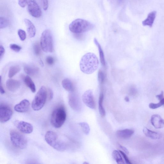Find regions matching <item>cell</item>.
Segmentation results:
<instances>
[{
  "label": "cell",
  "instance_id": "cell-1",
  "mask_svg": "<svg viewBox=\"0 0 164 164\" xmlns=\"http://www.w3.org/2000/svg\"><path fill=\"white\" fill-rule=\"evenodd\" d=\"M99 61L94 54L88 53L81 59L80 67L81 70L85 74H90L94 72L98 69Z\"/></svg>",
  "mask_w": 164,
  "mask_h": 164
},
{
  "label": "cell",
  "instance_id": "cell-2",
  "mask_svg": "<svg viewBox=\"0 0 164 164\" xmlns=\"http://www.w3.org/2000/svg\"><path fill=\"white\" fill-rule=\"evenodd\" d=\"M94 25L87 20L77 19L74 20L69 25V29L74 34L82 33L92 30Z\"/></svg>",
  "mask_w": 164,
  "mask_h": 164
},
{
  "label": "cell",
  "instance_id": "cell-3",
  "mask_svg": "<svg viewBox=\"0 0 164 164\" xmlns=\"http://www.w3.org/2000/svg\"><path fill=\"white\" fill-rule=\"evenodd\" d=\"M67 118V113L63 106L57 107L53 111L51 117V123L54 127L59 128L64 124Z\"/></svg>",
  "mask_w": 164,
  "mask_h": 164
},
{
  "label": "cell",
  "instance_id": "cell-4",
  "mask_svg": "<svg viewBox=\"0 0 164 164\" xmlns=\"http://www.w3.org/2000/svg\"><path fill=\"white\" fill-rule=\"evenodd\" d=\"M45 139L48 144L58 151L63 152L66 149V144L59 140L57 134L53 131H48L45 135Z\"/></svg>",
  "mask_w": 164,
  "mask_h": 164
},
{
  "label": "cell",
  "instance_id": "cell-5",
  "mask_svg": "<svg viewBox=\"0 0 164 164\" xmlns=\"http://www.w3.org/2000/svg\"><path fill=\"white\" fill-rule=\"evenodd\" d=\"M47 96V91L44 86H42L33 100L32 104V109L35 111H39L43 107L46 103Z\"/></svg>",
  "mask_w": 164,
  "mask_h": 164
},
{
  "label": "cell",
  "instance_id": "cell-6",
  "mask_svg": "<svg viewBox=\"0 0 164 164\" xmlns=\"http://www.w3.org/2000/svg\"><path fill=\"white\" fill-rule=\"evenodd\" d=\"M40 45L43 51L52 53L53 51V41L52 33L49 30H45L40 39Z\"/></svg>",
  "mask_w": 164,
  "mask_h": 164
},
{
  "label": "cell",
  "instance_id": "cell-7",
  "mask_svg": "<svg viewBox=\"0 0 164 164\" xmlns=\"http://www.w3.org/2000/svg\"><path fill=\"white\" fill-rule=\"evenodd\" d=\"M10 135L12 144L14 147L20 150H23L26 148V138L22 134L16 130H12L10 132Z\"/></svg>",
  "mask_w": 164,
  "mask_h": 164
},
{
  "label": "cell",
  "instance_id": "cell-8",
  "mask_svg": "<svg viewBox=\"0 0 164 164\" xmlns=\"http://www.w3.org/2000/svg\"><path fill=\"white\" fill-rule=\"evenodd\" d=\"M28 9L30 14L35 18L41 16V11L35 0H26Z\"/></svg>",
  "mask_w": 164,
  "mask_h": 164
},
{
  "label": "cell",
  "instance_id": "cell-9",
  "mask_svg": "<svg viewBox=\"0 0 164 164\" xmlns=\"http://www.w3.org/2000/svg\"><path fill=\"white\" fill-rule=\"evenodd\" d=\"M13 115L11 108L5 105L0 107V121L2 123H6L11 119Z\"/></svg>",
  "mask_w": 164,
  "mask_h": 164
},
{
  "label": "cell",
  "instance_id": "cell-10",
  "mask_svg": "<svg viewBox=\"0 0 164 164\" xmlns=\"http://www.w3.org/2000/svg\"><path fill=\"white\" fill-rule=\"evenodd\" d=\"M14 124L20 132L25 134L31 133L33 130V127L30 123L22 121H15Z\"/></svg>",
  "mask_w": 164,
  "mask_h": 164
},
{
  "label": "cell",
  "instance_id": "cell-11",
  "mask_svg": "<svg viewBox=\"0 0 164 164\" xmlns=\"http://www.w3.org/2000/svg\"><path fill=\"white\" fill-rule=\"evenodd\" d=\"M82 99L83 102L87 106L92 109H95V104L92 90L86 91L82 95Z\"/></svg>",
  "mask_w": 164,
  "mask_h": 164
},
{
  "label": "cell",
  "instance_id": "cell-12",
  "mask_svg": "<svg viewBox=\"0 0 164 164\" xmlns=\"http://www.w3.org/2000/svg\"><path fill=\"white\" fill-rule=\"evenodd\" d=\"M68 103L70 107L76 111H79L81 109V105L79 98L77 96L72 92H71L69 94Z\"/></svg>",
  "mask_w": 164,
  "mask_h": 164
},
{
  "label": "cell",
  "instance_id": "cell-13",
  "mask_svg": "<svg viewBox=\"0 0 164 164\" xmlns=\"http://www.w3.org/2000/svg\"><path fill=\"white\" fill-rule=\"evenodd\" d=\"M6 87L9 91L12 92H16L21 86V83L19 81L13 79L7 80L6 83Z\"/></svg>",
  "mask_w": 164,
  "mask_h": 164
},
{
  "label": "cell",
  "instance_id": "cell-14",
  "mask_svg": "<svg viewBox=\"0 0 164 164\" xmlns=\"http://www.w3.org/2000/svg\"><path fill=\"white\" fill-rule=\"evenodd\" d=\"M30 106V103L28 100H23L19 104L15 105L14 110L18 112L24 113L28 111Z\"/></svg>",
  "mask_w": 164,
  "mask_h": 164
},
{
  "label": "cell",
  "instance_id": "cell-15",
  "mask_svg": "<svg viewBox=\"0 0 164 164\" xmlns=\"http://www.w3.org/2000/svg\"><path fill=\"white\" fill-rule=\"evenodd\" d=\"M151 122L153 126L157 129L162 128L164 125V120L160 115H154L152 116Z\"/></svg>",
  "mask_w": 164,
  "mask_h": 164
},
{
  "label": "cell",
  "instance_id": "cell-16",
  "mask_svg": "<svg viewBox=\"0 0 164 164\" xmlns=\"http://www.w3.org/2000/svg\"><path fill=\"white\" fill-rule=\"evenodd\" d=\"M134 132V131L133 130L126 129L117 130L116 134L119 138L123 139H127L130 138Z\"/></svg>",
  "mask_w": 164,
  "mask_h": 164
},
{
  "label": "cell",
  "instance_id": "cell-17",
  "mask_svg": "<svg viewBox=\"0 0 164 164\" xmlns=\"http://www.w3.org/2000/svg\"><path fill=\"white\" fill-rule=\"evenodd\" d=\"M24 22L26 25L27 32L29 37L31 38L34 37L36 34V29L34 25L29 19H24Z\"/></svg>",
  "mask_w": 164,
  "mask_h": 164
},
{
  "label": "cell",
  "instance_id": "cell-18",
  "mask_svg": "<svg viewBox=\"0 0 164 164\" xmlns=\"http://www.w3.org/2000/svg\"><path fill=\"white\" fill-rule=\"evenodd\" d=\"M156 12L153 11L150 13L148 14L147 18L142 22L144 26H148L150 27H152L154 22L155 18Z\"/></svg>",
  "mask_w": 164,
  "mask_h": 164
},
{
  "label": "cell",
  "instance_id": "cell-19",
  "mask_svg": "<svg viewBox=\"0 0 164 164\" xmlns=\"http://www.w3.org/2000/svg\"><path fill=\"white\" fill-rule=\"evenodd\" d=\"M24 71L26 74L30 76L36 75L39 73L38 67L32 65H27L24 67Z\"/></svg>",
  "mask_w": 164,
  "mask_h": 164
},
{
  "label": "cell",
  "instance_id": "cell-20",
  "mask_svg": "<svg viewBox=\"0 0 164 164\" xmlns=\"http://www.w3.org/2000/svg\"><path fill=\"white\" fill-rule=\"evenodd\" d=\"M143 132L147 137L153 140L159 139L161 137V135L147 128H144Z\"/></svg>",
  "mask_w": 164,
  "mask_h": 164
},
{
  "label": "cell",
  "instance_id": "cell-21",
  "mask_svg": "<svg viewBox=\"0 0 164 164\" xmlns=\"http://www.w3.org/2000/svg\"><path fill=\"white\" fill-rule=\"evenodd\" d=\"M62 84L63 87L67 91L70 92L74 91V85L71 81L68 79H65L62 80Z\"/></svg>",
  "mask_w": 164,
  "mask_h": 164
},
{
  "label": "cell",
  "instance_id": "cell-22",
  "mask_svg": "<svg viewBox=\"0 0 164 164\" xmlns=\"http://www.w3.org/2000/svg\"><path fill=\"white\" fill-rule=\"evenodd\" d=\"M94 41L95 45L97 47L98 51L99 52L100 59L101 63L102 64L103 66L105 67L106 65V62L104 53L103 52L102 48L96 39L94 38Z\"/></svg>",
  "mask_w": 164,
  "mask_h": 164
},
{
  "label": "cell",
  "instance_id": "cell-23",
  "mask_svg": "<svg viewBox=\"0 0 164 164\" xmlns=\"http://www.w3.org/2000/svg\"><path fill=\"white\" fill-rule=\"evenodd\" d=\"M104 99V95L103 93H100L99 101H98V109H99L100 114L102 117H104L105 115V111L103 105V102Z\"/></svg>",
  "mask_w": 164,
  "mask_h": 164
},
{
  "label": "cell",
  "instance_id": "cell-24",
  "mask_svg": "<svg viewBox=\"0 0 164 164\" xmlns=\"http://www.w3.org/2000/svg\"><path fill=\"white\" fill-rule=\"evenodd\" d=\"M24 80L25 84L31 90L32 92H35L36 91V86L31 78L29 76H26L24 77Z\"/></svg>",
  "mask_w": 164,
  "mask_h": 164
},
{
  "label": "cell",
  "instance_id": "cell-25",
  "mask_svg": "<svg viewBox=\"0 0 164 164\" xmlns=\"http://www.w3.org/2000/svg\"><path fill=\"white\" fill-rule=\"evenodd\" d=\"M112 155L113 159L117 163L119 164L124 163V161L122 157V155L119 151L116 150L113 151Z\"/></svg>",
  "mask_w": 164,
  "mask_h": 164
},
{
  "label": "cell",
  "instance_id": "cell-26",
  "mask_svg": "<svg viewBox=\"0 0 164 164\" xmlns=\"http://www.w3.org/2000/svg\"><path fill=\"white\" fill-rule=\"evenodd\" d=\"M21 70V68L18 65H14L10 67L9 70L8 76L9 78L13 77Z\"/></svg>",
  "mask_w": 164,
  "mask_h": 164
},
{
  "label": "cell",
  "instance_id": "cell-27",
  "mask_svg": "<svg viewBox=\"0 0 164 164\" xmlns=\"http://www.w3.org/2000/svg\"><path fill=\"white\" fill-rule=\"evenodd\" d=\"M79 124L83 132L86 135L89 134L90 132V128L89 124L87 123L82 122L79 123Z\"/></svg>",
  "mask_w": 164,
  "mask_h": 164
},
{
  "label": "cell",
  "instance_id": "cell-28",
  "mask_svg": "<svg viewBox=\"0 0 164 164\" xmlns=\"http://www.w3.org/2000/svg\"><path fill=\"white\" fill-rule=\"evenodd\" d=\"M9 20L4 17L0 18V28L3 29L8 27L9 25Z\"/></svg>",
  "mask_w": 164,
  "mask_h": 164
},
{
  "label": "cell",
  "instance_id": "cell-29",
  "mask_svg": "<svg viewBox=\"0 0 164 164\" xmlns=\"http://www.w3.org/2000/svg\"><path fill=\"white\" fill-rule=\"evenodd\" d=\"M164 105V98L160 100V101L157 104L151 103L149 105V107L151 109H156Z\"/></svg>",
  "mask_w": 164,
  "mask_h": 164
},
{
  "label": "cell",
  "instance_id": "cell-30",
  "mask_svg": "<svg viewBox=\"0 0 164 164\" xmlns=\"http://www.w3.org/2000/svg\"><path fill=\"white\" fill-rule=\"evenodd\" d=\"M98 81L100 84H104L105 81V76L104 73L101 70H99L98 72Z\"/></svg>",
  "mask_w": 164,
  "mask_h": 164
},
{
  "label": "cell",
  "instance_id": "cell-31",
  "mask_svg": "<svg viewBox=\"0 0 164 164\" xmlns=\"http://www.w3.org/2000/svg\"><path fill=\"white\" fill-rule=\"evenodd\" d=\"M18 34L20 39L22 41H24L26 38V33L24 30L22 29H19L18 31Z\"/></svg>",
  "mask_w": 164,
  "mask_h": 164
},
{
  "label": "cell",
  "instance_id": "cell-32",
  "mask_svg": "<svg viewBox=\"0 0 164 164\" xmlns=\"http://www.w3.org/2000/svg\"><path fill=\"white\" fill-rule=\"evenodd\" d=\"M40 47L39 44L38 42L35 43L34 46V51L35 55H38L40 53Z\"/></svg>",
  "mask_w": 164,
  "mask_h": 164
},
{
  "label": "cell",
  "instance_id": "cell-33",
  "mask_svg": "<svg viewBox=\"0 0 164 164\" xmlns=\"http://www.w3.org/2000/svg\"><path fill=\"white\" fill-rule=\"evenodd\" d=\"M10 48L14 51L18 52L20 51L22 49L21 47L16 44H12L10 45Z\"/></svg>",
  "mask_w": 164,
  "mask_h": 164
},
{
  "label": "cell",
  "instance_id": "cell-34",
  "mask_svg": "<svg viewBox=\"0 0 164 164\" xmlns=\"http://www.w3.org/2000/svg\"><path fill=\"white\" fill-rule=\"evenodd\" d=\"M119 151L121 153V154L122 155L123 158H124L126 163L129 164H132V163L130 162L129 159H128L125 153L121 150H119Z\"/></svg>",
  "mask_w": 164,
  "mask_h": 164
},
{
  "label": "cell",
  "instance_id": "cell-35",
  "mask_svg": "<svg viewBox=\"0 0 164 164\" xmlns=\"http://www.w3.org/2000/svg\"><path fill=\"white\" fill-rule=\"evenodd\" d=\"M47 63L49 65H52L54 64V60L53 57L51 56L47 57L46 59Z\"/></svg>",
  "mask_w": 164,
  "mask_h": 164
},
{
  "label": "cell",
  "instance_id": "cell-36",
  "mask_svg": "<svg viewBox=\"0 0 164 164\" xmlns=\"http://www.w3.org/2000/svg\"><path fill=\"white\" fill-rule=\"evenodd\" d=\"M47 96L48 97L49 100H50L52 99L53 97V92L52 90L49 88L47 90Z\"/></svg>",
  "mask_w": 164,
  "mask_h": 164
},
{
  "label": "cell",
  "instance_id": "cell-37",
  "mask_svg": "<svg viewBox=\"0 0 164 164\" xmlns=\"http://www.w3.org/2000/svg\"><path fill=\"white\" fill-rule=\"evenodd\" d=\"M43 9L45 11H47L49 7L48 1V0H43Z\"/></svg>",
  "mask_w": 164,
  "mask_h": 164
},
{
  "label": "cell",
  "instance_id": "cell-38",
  "mask_svg": "<svg viewBox=\"0 0 164 164\" xmlns=\"http://www.w3.org/2000/svg\"><path fill=\"white\" fill-rule=\"evenodd\" d=\"M18 4L20 7H24L27 5L26 0H18Z\"/></svg>",
  "mask_w": 164,
  "mask_h": 164
},
{
  "label": "cell",
  "instance_id": "cell-39",
  "mask_svg": "<svg viewBox=\"0 0 164 164\" xmlns=\"http://www.w3.org/2000/svg\"><path fill=\"white\" fill-rule=\"evenodd\" d=\"M5 53V49L4 47L1 45L0 46V59H1L2 57H3Z\"/></svg>",
  "mask_w": 164,
  "mask_h": 164
},
{
  "label": "cell",
  "instance_id": "cell-40",
  "mask_svg": "<svg viewBox=\"0 0 164 164\" xmlns=\"http://www.w3.org/2000/svg\"><path fill=\"white\" fill-rule=\"evenodd\" d=\"M82 33L74 34V37L78 40H82L83 38V35Z\"/></svg>",
  "mask_w": 164,
  "mask_h": 164
},
{
  "label": "cell",
  "instance_id": "cell-41",
  "mask_svg": "<svg viewBox=\"0 0 164 164\" xmlns=\"http://www.w3.org/2000/svg\"><path fill=\"white\" fill-rule=\"evenodd\" d=\"M119 146L121 149L123 151V152H124L126 153L127 154H128L129 153L128 151L125 147H123V146L121 145L120 144H119Z\"/></svg>",
  "mask_w": 164,
  "mask_h": 164
},
{
  "label": "cell",
  "instance_id": "cell-42",
  "mask_svg": "<svg viewBox=\"0 0 164 164\" xmlns=\"http://www.w3.org/2000/svg\"><path fill=\"white\" fill-rule=\"evenodd\" d=\"M0 92H1V94H3L5 93V90L3 86H2V79L1 76V82H0Z\"/></svg>",
  "mask_w": 164,
  "mask_h": 164
},
{
  "label": "cell",
  "instance_id": "cell-43",
  "mask_svg": "<svg viewBox=\"0 0 164 164\" xmlns=\"http://www.w3.org/2000/svg\"><path fill=\"white\" fill-rule=\"evenodd\" d=\"M156 97H157L158 98V99L159 100L162 99L163 98H164L163 92H161L160 94L156 96Z\"/></svg>",
  "mask_w": 164,
  "mask_h": 164
},
{
  "label": "cell",
  "instance_id": "cell-44",
  "mask_svg": "<svg viewBox=\"0 0 164 164\" xmlns=\"http://www.w3.org/2000/svg\"><path fill=\"white\" fill-rule=\"evenodd\" d=\"M136 90L134 88H131L130 90V92L131 94H134L136 92Z\"/></svg>",
  "mask_w": 164,
  "mask_h": 164
},
{
  "label": "cell",
  "instance_id": "cell-45",
  "mask_svg": "<svg viewBox=\"0 0 164 164\" xmlns=\"http://www.w3.org/2000/svg\"><path fill=\"white\" fill-rule=\"evenodd\" d=\"M124 99L126 102H129L130 101L129 98L128 97H126L124 98Z\"/></svg>",
  "mask_w": 164,
  "mask_h": 164
},
{
  "label": "cell",
  "instance_id": "cell-46",
  "mask_svg": "<svg viewBox=\"0 0 164 164\" xmlns=\"http://www.w3.org/2000/svg\"><path fill=\"white\" fill-rule=\"evenodd\" d=\"M84 163V164H89V163H87V162H85V163Z\"/></svg>",
  "mask_w": 164,
  "mask_h": 164
}]
</instances>
